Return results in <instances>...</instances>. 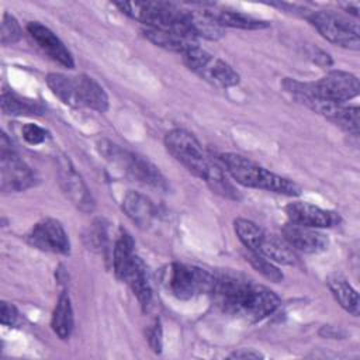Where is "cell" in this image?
Instances as JSON below:
<instances>
[{
	"mask_svg": "<svg viewBox=\"0 0 360 360\" xmlns=\"http://www.w3.org/2000/svg\"><path fill=\"white\" fill-rule=\"evenodd\" d=\"M210 294L224 314L248 322L266 318L280 305V298L274 291L232 273L214 274Z\"/></svg>",
	"mask_w": 360,
	"mask_h": 360,
	"instance_id": "cell-1",
	"label": "cell"
},
{
	"mask_svg": "<svg viewBox=\"0 0 360 360\" xmlns=\"http://www.w3.org/2000/svg\"><path fill=\"white\" fill-rule=\"evenodd\" d=\"M225 172L239 184L250 188H260L284 195H298L301 187L280 174H276L252 159L239 153H222L219 156Z\"/></svg>",
	"mask_w": 360,
	"mask_h": 360,
	"instance_id": "cell-2",
	"label": "cell"
},
{
	"mask_svg": "<svg viewBox=\"0 0 360 360\" xmlns=\"http://www.w3.org/2000/svg\"><path fill=\"white\" fill-rule=\"evenodd\" d=\"M45 82L51 91L70 107H87L98 112H104L108 108L105 90L87 75L66 76L62 73H49Z\"/></svg>",
	"mask_w": 360,
	"mask_h": 360,
	"instance_id": "cell-3",
	"label": "cell"
},
{
	"mask_svg": "<svg viewBox=\"0 0 360 360\" xmlns=\"http://www.w3.org/2000/svg\"><path fill=\"white\" fill-rule=\"evenodd\" d=\"M97 148L100 155L124 176L158 190H167L166 177L159 167L148 159L129 152L108 139L98 141Z\"/></svg>",
	"mask_w": 360,
	"mask_h": 360,
	"instance_id": "cell-4",
	"label": "cell"
},
{
	"mask_svg": "<svg viewBox=\"0 0 360 360\" xmlns=\"http://www.w3.org/2000/svg\"><path fill=\"white\" fill-rule=\"evenodd\" d=\"M115 6L128 17L142 22L146 28L177 31L188 34L184 8L162 1H121ZM193 37V35H191Z\"/></svg>",
	"mask_w": 360,
	"mask_h": 360,
	"instance_id": "cell-5",
	"label": "cell"
},
{
	"mask_svg": "<svg viewBox=\"0 0 360 360\" xmlns=\"http://www.w3.org/2000/svg\"><path fill=\"white\" fill-rule=\"evenodd\" d=\"M162 281L173 297L186 301L204 292L210 294L214 274L193 264L174 262L163 270Z\"/></svg>",
	"mask_w": 360,
	"mask_h": 360,
	"instance_id": "cell-6",
	"label": "cell"
},
{
	"mask_svg": "<svg viewBox=\"0 0 360 360\" xmlns=\"http://www.w3.org/2000/svg\"><path fill=\"white\" fill-rule=\"evenodd\" d=\"M186 66L212 86L226 89L236 86L240 80L238 72L225 60L212 56L200 46L187 51L183 55Z\"/></svg>",
	"mask_w": 360,
	"mask_h": 360,
	"instance_id": "cell-7",
	"label": "cell"
},
{
	"mask_svg": "<svg viewBox=\"0 0 360 360\" xmlns=\"http://www.w3.org/2000/svg\"><path fill=\"white\" fill-rule=\"evenodd\" d=\"M167 152L190 173L202 179L211 160L207 158L198 139L188 131L174 128L165 135Z\"/></svg>",
	"mask_w": 360,
	"mask_h": 360,
	"instance_id": "cell-8",
	"label": "cell"
},
{
	"mask_svg": "<svg viewBox=\"0 0 360 360\" xmlns=\"http://www.w3.org/2000/svg\"><path fill=\"white\" fill-rule=\"evenodd\" d=\"M35 173L17 155L4 132L0 136V188L3 193L24 191L35 184Z\"/></svg>",
	"mask_w": 360,
	"mask_h": 360,
	"instance_id": "cell-9",
	"label": "cell"
},
{
	"mask_svg": "<svg viewBox=\"0 0 360 360\" xmlns=\"http://www.w3.org/2000/svg\"><path fill=\"white\" fill-rule=\"evenodd\" d=\"M55 167L59 187L66 198L77 210L83 212H91L96 205L94 198L69 156H66L65 153H58L55 156Z\"/></svg>",
	"mask_w": 360,
	"mask_h": 360,
	"instance_id": "cell-10",
	"label": "cell"
},
{
	"mask_svg": "<svg viewBox=\"0 0 360 360\" xmlns=\"http://www.w3.org/2000/svg\"><path fill=\"white\" fill-rule=\"evenodd\" d=\"M305 90L328 101L346 104L359 94V80L354 75L343 70H330L318 82L302 83Z\"/></svg>",
	"mask_w": 360,
	"mask_h": 360,
	"instance_id": "cell-11",
	"label": "cell"
},
{
	"mask_svg": "<svg viewBox=\"0 0 360 360\" xmlns=\"http://www.w3.org/2000/svg\"><path fill=\"white\" fill-rule=\"evenodd\" d=\"M309 21L326 41L342 48H360L359 28L346 18L332 11H315L309 15Z\"/></svg>",
	"mask_w": 360,
	"mask_h": 360,
	"instance_id": "cell-12",
	"label": "cell"
},
{
	"mask_svg": "<svg viewBox=\"0 0 360 360\" xmlns=\"http://www.w3.org/2000/svg\"><path fill=\"white\" fill-rule=\"evenodd\" d=\"M28 243L39 250L68 255L70 252V240L63 225L55 218H44L38 221L30 231Z\"/></svg>",
	"mask_w": 360,
	"mask_h": 360,
	"instance_id": "cell-13",
	"label": "cell"
},
{
	"mask_svg": "<svg viewBox=\"0 0 360 360\" xmlns=\"http://www.w3.org/2000/svg\"><path fill=\"white\" fill-rule=\"evenodd\" d=\"M27 31L44 53H46L51 59L60 63L62 66L73 69L75 60L70 51L52 30L38 21H31L27 24Z\"/></svg>",
	"mask_w": 360,
	"mask_h": 360,
	"instance_id": "cell-14",
	"label": "cell"
},
{
	"mask_svg": "<svg viewBox=\"0 0 360 360\" xmlns=\"http://www.w3.org/2000/svg\"><path fill=\"white\" fill-rule=\"evenodd\" d=\"M287 218L291 224L309 226V228H329L339 222V215L333 211L321 208L318 205L294 201L285 207Z\"/></svg>",
	"mask_w": 360,
	"mask_h": 360,
	"instance_id": "cell-15",
	"label": "cell"
},
{
	"mask_svg": "<svg viewBox=\"0 0 360 360\" xmlns=\"http://www.w3.org/2000/svg\"><path fill=\"white\" fill-rule=\"evenodd\" d=\"M281 236L291 245L294 250L304 253H321L329 248V238L323 232L318 231V228L288 222L281 229Z\"/></svg>",
	"mask_w": 360,
	"mask_h": 360,
	"instance_id": "cell-16",
	"label": "cell"
},
{
	"mask_svg": "<svg viewBox=\"0 0 360 360\" xmlns=\"http://www.w3.org/2000/svg\"><path fill=\"white\" fill-rule=\"evenodd\" d=\"M125 215L139 228H149L156 217V208L153 202L143 194L129 190L121 202Z\"/></svg>",
	"mask_w": 360,
	"mask_h": 360,
	"instance_id": "cell-17",
	"label": "cell"
},
{
	"mask_svg": "<svg viewBox=\"0 0 360 360\" xmlns=\"http://www.w3.org/2000/svg\"><path fill=\"white\" fill-rule=\"evenodd\" d=\"M142 34L153 45L160 46V48H163L166 51H170V52L180 53L181 56L187 51L198 46V42H197V39L194 37H191L188 34L177 32V31L143 28Z\"/></svg>",
	"mask_w": 360,
	"mask_h": 360,
	"instance_id": "cell-18",
	"label": "cell"
},
{
	"mask_svg": "<svg viewBox=\"0 0 360 360\" xmlns=\"http://www.w3.org/2000/svg\"><path fill=\"white\" fill-rule=\"evenodd\" d=\"M184 15L188 32L195 39L205 38L210 41H217L224 37V27L219 25L208 8L184 10Z\"/></svg>",
	"mask_w": 360,
	"mask_h": 360,
	"instance_id": "cell-19",
	"label": "cell"
},
{
	"mask_svg": "<svg viewBox=\"0 0 360 360\" xmlns=\"http://www.w3.org/2000/svg\"><path fill=\"white\" fill-rule=\"evenodd\" d=\"M122 281H125L129 285L134 295L139 301L141 307L143 309H148L152 304V287L148 278L146 266L141 260V257L138 256L134 257Z\"/></svg>",
	"mask_w": 360,
	"mask_h": 360,
	"instance_id": "cell-20",
	"label": "cell"
},
{
	"mask_svg": "<svg viewBox=\"0 0 360 360\" xmlns=\"http://www.w3.org/2000/svg\"><path fill=\"white\" fill-rule=\"evenodd\" d=\"M257 253L280 264L291 266L297 263L295 250L283 236H278V235L264 233Z\"/></svg>",
	"mask_w": 360,
	"mask_h": 360,
	"instance_id": "cell-21",
	"label": "cell"
},
{
	"mask_svg": "<svg viewBox=\"0 0 360 360\" xmlns=\"http://www.w3.org/2000/svg\"><path fill=\"white\" fill-rule=\"evenodd\" d=\"M212 17L219 22L221 27L240 28V30H263L269 27V22L260 18H255L245 13L228 8H208Z\"/></svg>",
	"mask_w": 360,
	"mask_h": 360,
	"instance_id": "cell-22",
	"label": "cell"
},
{
	"mask_svg": "<svg viewBox=\"0 0 360 360\" xmlns=\"http://www.w3.org/2000/svg\"><path fill=\"white\" fill-rule=\"evenodd\" d=\"M135 256L136 255L134 253V239L127 231L121 229L112 246V269L117 278L124 280Z\"/></svg>",
	"mask_w": 360,
	"mask_h": 360,
	"instance_id": "cell-23",
	"label": "cell"
},
{
	"mask_svg": "<svg viewBox=\"0 0 360 360\" xmlns=\"http://www.w3.org/2000/svg\"><path fill=\"white\" fill-rule=\"evenodd\" d=\"M328 287L335 297L336 302L349 314L357 316L360 311L359 294L349 284V281L340 276H332L328 278Z\"/></svg>",
	"mask_w": 360,
	"mask_h": 360,
	"instance_id": "cell-24",
	"label": "cell"
},
{
	"mask_svg": "<svg viewBox=\"0 0 360 360\" xmlns=\"http://www.w3.org/2000/svg\"><path fill=\"white\" fill-rule=\"evenodd\" d=\"M202 180L208 184V187L212 190V193L228 198V200H240L242 194L240 191L233 186V183L229 180V177L225 174L224 167L217 165L211 160Z\"/></svg>",
	"mask_w": 360,
	"mask_h": 360,
	"instance_id": "cell-25",
	"label": "cell"
},
{
	"mask_svg": "<svg viewBox=\"0 0 360 360\" xmlns=\"http://www.w3.org/2000/svg\"><path fill=\"white\" fill-rule=\"evenodd\" d=\"M51 326L55 335L60 339H68L73 329V309L68 292H62L52 312Z\"/></svg>",
	"mask_w": 360,
	"mask_h": 360,
	"instance_id": "cell-26",
	"label": "cell"
},
{
	"mask_svg": "<svg viewBox=\"0 0 360 360\" xmlns=\"http://www.w3.org/2000/svg\"><path fill=\"white\" fill-rule=\"evenodd\" d=\"M0 104L1 111L6 115H39L44 111L38 103L22 98L18 94L7 90H3Z\"/></svg>",
	"mask_w": 360,
	"mask_h": 360,
	"instance_id": "cell-27",
	"label": "cell"
},
{
	"mask_svg": "<svg viewBox=\"0 0 360 360\" xmlns=\"http://www.w3.org/2000/svg\"><path fill=\"white\" fill-rule=\"evenodd\" d=\"M233 229L238 239L245 245L248 250H259L266 232L256 222L246 218H236L233 221Z\"/></svg>",
	"mask_w": 360,
	"mask_h": 360,
	"instance_id": "cell-28",
	"label": "cell"
},
{
	"mask_svg": "<svg viewBox=\"0 0 360 360\" xmlns=\"http://www.w3.org/2000/svg\"><path fill=\"white\" fill-rule=\"evenodd\" d=\"M83 239L87 249H91L93 252L103 253L108 250V228L105 221L101 218L94 219L86 229Z\"/></svg>",
	"mask_w": 360,
	"mask_h": 360,
	"instance_id": "cell-29",
	"label": "cell"
},
{
	"mask_svg": "<svg viewBox=\"0 0 360 360\" xmlns=\"http://www.w3.org/2000/svg\"><path fill=\"white\" fill-rule=\"evenodd\" d=\"M248 262L250 263V266L257 271L260 273L264 278H267L269 281H273V283H280L283 281L284 276L283 273L278 270V267L271 262L269 260L267 257L262 256L260 253L257 252H252V250H248Z\"/></svg>",
	"mask_w": 360,
	"mask_h": 360,
	"instance_id": "cell-30",
	"label": "cell"
},
{
	"mask_svg": "<svg viewBox=\"0 0 360 360\" xmlns=\"http://www.w3.org/2000/svg\"><path fill=\"white\" fill-rule=\"evenodd\" d=\"M0 37H1V44L3 45H11V44H15L21 39L22 30H21L18 21L11 14L4 13L3 20H1Z\"/></svg>",
	"mask_w": 360,
	"mask_h": 360,
	"instance_id": "cell-31",
	"label": "cell"
},
{
	"mask_svg": "<svg viewBox=\"0 0 360 360\" xmlns=\"http://www.w3.org/2000/svg\"><path fill=\"white\" fill-rule=\"evenodd\" d=\"M21 134H22L24 141L30 145H39L49 138V132L46 129H44L42 127L32 124V122L24 124L21 128Z\"/></svg>",
	"mask_w": 360,
	"mask_h": 360,
	"instance_id": "cell-32",
	"label": "cell"
},
{
	"mask_svg": "<svg viewBox=\"0 0 360 360\" xmlns=\"http://www.w3.org/2000/svg\"><path fill=\"white\" fill-rule=\"evenodd\" d=\"M0 321L4 326H15L20 321V312L15 308L14 304L3 301L1 302V312H0Z\"/></svg>",
	"mask_w": 360,
	"mask_h": 360,
	"instance_id": "cell-33",
	"label": "cell"
},
{
	"mask_svg": "<svg viewBox=\"0 0 360 360\" xmlns=\"http://www.w3.org/2000/svg\"><path fill=\"white\" fill-rule=\"evenodd\" d=\"M148 342L150 349L155 353H160L163 347V333H162V325L159 321L153 323V326L148 330Z\"/></svg>",
	"mask_w": 360,
	"mask_h": 360,
	"instance_id": "cell-34",
	"label": "cell"
},
{
	"mask_svg": "<svg viewBox=\"0 0 360 360\" xmlns=\"http://www.w3.org/2000/svg\"><path fill=\"white\" fill-rule=\"evenodd\" d=\"M231 359H260L263 357L262 353L259 352H255L252 349H239V350H235L233 353L229 354Z\"/></svg>",
	"mask_w": 360,
	"mask_h": 360,
	"instance_id": "cell-35",
	"label": "cell"
}]
</instances>
